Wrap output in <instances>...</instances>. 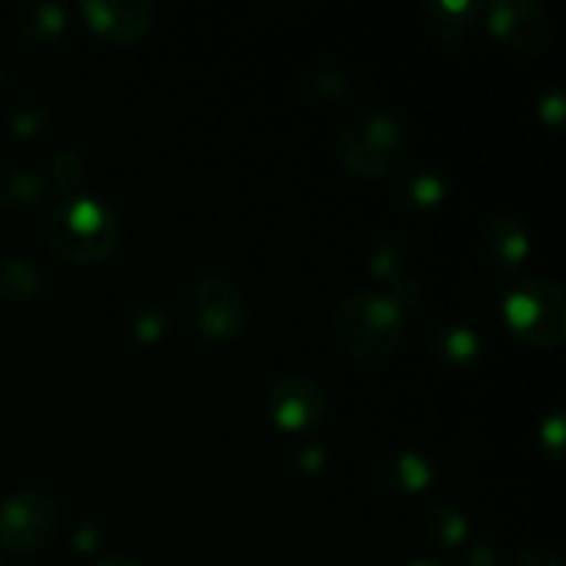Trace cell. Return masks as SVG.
<instances>
[{
    "mask_svg": "<svg viewBox=\"0 0 566 566\" xmlns=\"http://www.w3.org/2000/svg\"><path fill=\"white\" fill-rule=\"evenodd\" d=\"M332 337L346 357L365 365L387 363L398 352L407 318L385 293L348 296L332 310Z\"/></svg>",
    "mask_w": 566,
    "mask_h": 566,
    "instance_id": "cell-1",
    "label": "cell"
},
{
    "mask_svg": "<svg viewBox=\"0 0 566 566\" xmlns=\"http://www.w3.org/2000/svg\"><path fill=\"white\" fill-rule=\"evenodd\" d=\"M122 227L114 210L92 197H64L48 216V243L59 258L92 265L119 247Z\"/></svg>",
    "mask_w": 566,
    "mask_h": 566,
    "instance_id": "cell-2",
    "label": "cell"
},
{
    "mask_svg": "<svg viewBox=\"0 0 566 566\" xmlns=\"http://www.w3.org/2000/svg\"><path fill=\"white\" fill-rule=\"evenodd\" d=\"M407 127L385 111H363L348 116L337 133V155L343 164L365 180L392 175L407 158Z\"/></svg>",
    "mask_w": 566,
    "mask_h": 566,
    "instance_id": "cell-3",
    "label": "cell"
},
{
    "mask_svg": "<svg viewBox=\"0 0 566 566\" xmlns=\"http://www.w3.org/2000/svg\"><path fill=\"white\" fill-rule=\"evenodd\" d=\"M503 318L531 346H558L566 335V293L556 280L531 276L517 282L503 302Z\"/></svg>",
    "mask_w": 566,
    "mask_h": 566,
    "instance_id": "cell-4",
    "label": "cell"
},
{
    "mask_svg": "<svg viewBox=\"0 0 566 566\" xmlns=\"http://www.w3.org/2000/svg\"><path fill=\"white\" fill-rule=\"evenodd\" d=\"M186 310L193 329L210 340L241 337L252 318L241 287L224 276H202L191 282L186 291Z\"/></svg>",
    "mask_w": 566,
    "mask_h": 566,
    "instance_id": "cell-5",
    "label": "cell"
},
{
    "mask_svg": "<svg viewBox=\"0 0 566 566\" xmlns=\"http://www.w3.org/2000/svg\"><path fill=\"white\" fill-rule=\"evenodd\" d=\"M61 523L59 503L44 492H17L0 503V545L14 553H31L48 545Z\"/></svg>",
    "mask_w": 566,
    "mask_h": 566,
    "instance_id": "cell-6",
    "label": "cell"
},
{
    "mask_svg": "<svg viewBox=\"0 0 566 566\" xmlns=\"http://www.w3.org/2000/svg\"><path fill=\"white\" fill-rule=\"evenodd\" d=\"M486 28L520 55L542 53L553 36L551 14L539 0H495L486 11Z\"/></svg>",
    "mask_w": 566,
    "mask_h": 566,
    "instance_id": "cell-7",
    "label": "cell"
},
{
    "mask_svg": "<svg viewBox=\"0 0 566 566\" xmlns=\"http://www.w3.org/2000/svg\"><path fill=\"white\" fill-rule=\"evenodd\" d=\"M271 420L282 431H307L326 415V392L310 376H285L269 392Z\"/></svg>",
    "mask_w": 566,
    "mask_h": 566,
    "instance_id": "cell-8",
    "label": "cell"
},
{
    "mask_svg": "<svg viewBox=\"0 0 566 566\" xmlns=\"http://www.w3.org/2000/svg\"><path fill=\"white\" fill-rule=\"evenodd\" d=\"M81 17L94 33L116 44H133L149 31L155 9L149 0H86Z\"/></svg>",
    "mask_w": 566,
    "mask_h": 566,
    "instance_id": "cell-9",
    "label": "cell"
},
{
    "mask_svg": "<svg viewBox=\"0 0 566 566\" xmlns=\"http://www.w3.org/2000/svg\"><path fill=\"white\" fill-rule=\"evenodd\" d=\"M481 249L501 269H517L528 260L531 238L514 216H492L481 227Z\"/></svg>",
    "mask_w": 566,
    "mask_h": 566,
    "instance_id": "cell-10",
    "label": "cell"
},
{
    "mask_svg": "<svg viewBox=\"0 0 566 566\" xmlns=\"http://www.w3.org/2000/svg\"><path fill=\"white\" fill-rule=\"evenodd\" d=\"M431 357L446 368H468L481 357V335L462 324H442L426 337Z\"/></svg>",
    "mask_w": 566,
    "mask_h": 566,
    "instance_id": "cell-11",
    "label": "cell"
},
{
    "mask_svg": "<svg viewBox=\"0 0 566 566\" xmlns=\"http://www.w3.org/2000/svg\"><path fill=\"white\" fill-rule=\"evenodd\" d=\"M17 36L31 48L53 44L66 31V9L59 3H28L14 20Z\"/></svg>",
    "mask_w": 566,
    "mask_h": 566,
    "instance_id": "cell-12",
    "label": "cell"
},
{
    "mask_svg": "<svg viewBox=\"0 0 566 566\" xmlns=\"http://www.w3.org/2000/svg\"><path fill=\"white\" fill-rule=\"evenodd\" d=\"M379 475L390 490L403 492V495H415V492H423L426 486L434 479V468H431L429 459H423L420 453L401 451L387 457L379 464Z\"/></svg>",
    "mask_w": 566,
    "mask_h": 566,
    "instance_id": "cell-13",
    "label": "cell"
},
{
    "mask_svg": "<svg viewBox=\"0 0 566 566\" xmlns=\"http://www.w3.org/2000/svg\"><path fill=\"white\" fill-rule=\"evenodd\" d=\"M448 186L440 175L434 171H418V175L407 177L398 188V205H401L407 213H429L437 205H442L446 199Z\"/></svg>",
    "mask_w": 566,
    "mask_h": 566,
    "instance_id": "cell-14",
    "label": "cell"
},
{
    "mask_svg": "<svg viewBox=\"0 0 566 566\" xmlns=\"http://www.w3.org/2000/svg\"><path fill=\"white\" fill-rule=\"evenodd\" d=\"M42 274L25 258H0V302H25L36 296Z\"/></svg>",
    "mask_w": 566,
    "mask_h": 566,
    "instance_id": "cell-15",
    "label": "cell"
},
{
    "mask_svg": "<svg viewBox=\"0 0 566 566\" xmlns=\"http://www.w3.org/2000/svg\"><path fill=\"white\" fill-rule=\"evenodd\" d=\"M423 531L437 547H459L470 534V523L457 506L434 503L423 517Z\"/></svg>",
    "mask_w": 566,
    "mask_h": 566,
    "instance_id": "cell-16",
    "label": "cell"
},
{
    "mask_svg": "<svg viewBox=\"0 0 566 566\" xmlns=\"http://www.w3.org/2000/svg\"><path fill=\"white\" fill-rule=\"evenodd\" d=\"M431 22H434L437 31L442 33L451 42L464 39L468 28L473 25V20L479 17V3H470V0H437V3H426Z\"/></svg>",
    "mask_w": 566,
    "mask_h": 566,
    "instance_id": "cell-17",
    "label": "cell"
},
{
    "mask_svg": "<svg viewBox=\"0 0 566 566\" xmlns=\"http://www.w3.org/2000/svg\"><path fill=\"white\" fill-rule=\"evenodd\" d=\"M407 265H409V249L403 247L398 238H385V241L376 243L368 254L370 276L379 282H387V285L401 280Z\"/></svg>",
    "mask_w": 566,
    "mask_h": 566,
    "instance_id": "cell-18",
    "label": "cell"
},
{
    "mask_svg": "<svg viewBox=\"0 0 566 566\" xmlns=\"http://www.w3.org/2000/svg\"><path fill=\"white\" fill-rule=\"evenodd\" d=\"M50 111L42 99L20 97L9 111V127L17 138H33L48 127Z\"/></svg>",
    "mask_w": 566,
    "mask_h": 566,
    "instance_id": "cell-19",
    "label": "cell"
},
{
    "mask_svg": "<svg viewBox=\"0 0 566 566\" xmlns=\"http://www.w3.org/2000/svg\"><path fill=\"white\" fill-rule=\"evenodd\" d=\"M0 193L9 205H28L36 197L44 193V175L31 166H22V169L9 171V175L0 180Z\"/></svg>",
    "mask_w": 566,
    "mask_h": 566,
    "instance_id": "cell-20",
    "label": "cell"
},
{
    "mask_svg": "<svg viewBox=\"0 0 566 566\" xmlns=\"http://www.w3.org/2000/svg\"><path fill=\"white\" fill-rule=\"evenodd\" d=\"M310 92L324 99H340L348 94V75L335 64H318L310 72Z\"/></svg>",
    "mask_w": 566,
    "mask_h": 566,
    "instance_id": "cell-21",
    "label": "cell"
},
{
    "mask_svg": "<svg viewBox=\"0 0 566 566\" xmlns=\"http://www.w3.org/2000/svg\"><path fill=\"white\" fill-rule=\"evenodd\" d=\"M166 324H169V318H166V315L160 313L158 307H142V310H136L130 318H127L130 335L136 337L138 343L160 340V337H164V332H166Z\"/></svg>",
    "mask_w": 566,
    "mask_h": 566,
    "instance_id": "cell-22",
    "label": "cell"
},
{
    "mask_svg": "<svg viewBox=\"0 0 566 566\" xmlns=\"http://www.w3.org/2000/svg\"><path fill=\"white\" fill-rule=\"evenodd\" d=\"M50 171H53L55 182H59L64 191H72V188L81 186L83 180L81 155L72 153V149H61V153L53 158V164H50Z\"/></svg>",
    "mask_w": 566,
    "mask_h": 566,
    "instance_id": "cell-23",
    "label": "cell"
},
{
    "mask_svg": "<svg viewBox=\"0 0 566 566\" xmlns=\"http://www.w3.org/2000/svg\"><path fill=\"white\" fill-rule=\"evenodd\" d=\"M564 415L556 412L551 415V418H545V423H542V446H545V451H551V457L556 459V462L564 459Z\"/></svg>",
    "mask_w": 566,
    "mask_h": 566,
    "instance_id": "cell-24",
    "label": "cell"
},
{
    "mask_svg": "<svg viewBox=\"0 0 566 566\" xmlns=\"http://www.w3.org/2000/svg\"><path fill=\"white\" fill-rule=\"evenodd\" d=\"M514 566H564V558L553 547L531 545L514 556Z\"/></svg>",
    "mask_w": 566,
    "mask_h": 566,
    "instance_id": "cell-25",
    "label": "cell"
},
{
    "mask_svg": "<svg viewBox=\"0 0 566 566\" xmlns=\"http://www.w3.org/2000/svg\"><path fill=\"white\" fill-rule=\"evenodd\" d=\"M564 111H566V105H564L562 88H551V92L542 94L539 116H542V122H545V125H551V127L562 125Z\"/></svg>",
    "mask_w": 566,
    "mask_h": 566,
    "instance_id": "cell-26",
    "label": "cell"
},
{
    "mask_svg": "<svg viewBox=\"0 0 566 566\" xmlns=\"http://www.w3.org/2000/svg\"><path fill=\"white\" fill-rule=\"evenodd\" d=\"M324 451L321 448H304L302 453H298V468L302 470H324Z\"/></svg>",
    "mask_w": 566,
    "mask_h": 566,
    "instance_id": "cell-27",
    "label": "cell"
},
{
    "mask_svg": "<svg viewBox=\"0 0 566 566\" xmlns=\"http://www.w3.org/2000/svg\"><path fill=\"white\" fill-rule=\"evenodd\" d=\"M470 566H495V556L490 553V547H475L470 553Z\"/></svg>",
    "mask_w": 566,
    "mask_h": 566,
    "instance_id": "cell-28",
    "label": "cell"
},
{
    "mask_svg": "<svg viewBox=\"0 0 566 566\" xmlns=\"http://www.w3.org/2000/svg\"><path fill=\"white\" fill-rule=\"evenodd\" d=\"M92 566H142L136 562V558L130 556H119V553H114V556H103L99 562H94Z\"/></svg>",
    "mask_w": 566,
    "mask_h": 566,
    "instance_id": "cell-29",
    "label": "cell"
},
{
    "mask_svg": "<svg viewBox=\"0 0 566 566\" xmlns=\"http://www.w3.org/2000/svg\"><path fill=\"white\" fill-rule=\"evenodd\" d=\"M75 542H77V547H81V551H88V547H94L99 542V534H94L92 528H83L81 534L75 536Z\"/></svg>",
    "mask_w": 566,
    "mask_h": 566,
    "instance_id": "cell-30",
    "label": "cell"
},
{
    "mask_svg": "<svg viewBox=\"0 0 566 566\" xmlns=\"http://www.w3.org/2000/svg\"><path fill=\"white\" fill-rule=\"evenodd\" d=\"M409 566H446V564H440V562H415V564H409Z\"/></svg>",
    "mask_w": 566,
    "mask_h": 566,
    "instance_id": "cell-31",
    "label": "cell"
},
{
    "mask_svg": "<svg viewBox=\"0 0 566 566\" xmlns=\"http://www.w3.org/2000/svg\"><path fill=\"white\" fill-rule=\"evenodd\" d=\"M0 88H3V70H0Z\"/></svg>",
    "mask_w": 566,
    "mask_h": 566,
    "instance_id": "cell-32",
    "label": "cell"
},
{
    "mask_svg": "<svg viewBox=\"0 0 566 566\" xmlns=\"http://www.w3.org/2000/svg\"><path fill=\"white\" fill-rule=\"evenodd\" d=\"M0 566H3V562H0Z\"/></svg>",
    "mask_w": 566,
    "mask_h": 566,
    "instance_id": "cell-33",
    "label": "cell"
}]
</instances>
